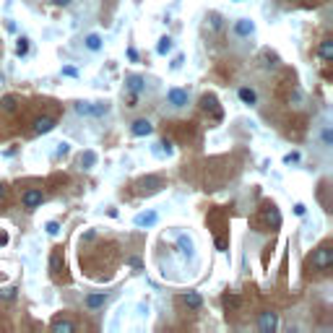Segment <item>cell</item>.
<instances>
[{
  "label": "cell",
  "instance_id": "obj_35",
  "mask_svg": "<svg viewBox=\"0 0 333 333\" xmlns=\"http://www.w3.org/2000/svg\"><path fill=\"white\" fill-rule=\"evenodd\" d=\"M5 195H8V190H5V185H0V201H5Z\"/></svg>",
  "mask_w": 333,
  "mask_h": 333
},
{
  "label": "cell",
  "instance_id": "obj_23",
  "mask_svg": "<svg viewBox=\"0 0 333 333\" xmlns=\"http://www.w3.org/2000/svg\"><path fill=\"white\" fill-rule=\"evenodd\" d=\"M76 112H78V114H94V105H89V102H78V105H76Z\"/></svg>",
  "mask_w": 333,
  "mask_h": 333
},
{
  "label": "cell",
  "instance_id": "obj_1",
  "mask_svg": "<svg viewBox=\"0 0 333 333\" xmlns=\"http://www.w3.org/2000/svg\"><path fill=\"white\" fill-rule=\"evenodd\" d=\"M331 266H333V250H331V245L318 247V250L313 252V268H318V271H328Z\"/></svg>",
  "mask_w": 333,
  "mask_h": 333
},
{
  "label": "cell",
  "instance_id": "obj_15",
  "mask_svg": "<svg viewBox=\"0 0 333 333\" xmlns=\"http://www.w3.org/2000/svg\"><path fill=\"white\" fill-rule=\"evenodd\" d=\"M237 94H239V99H242L245 105H255V102H258V94H255L252 89H247V86H242V89L237 91Z\"/></svg>",
  "mask_w": 333,
  "mask_h": 333
},
{
  "label": "cell",
  "instance_id": "obj_6",
  "mask_svg": "<svg viewBox=\"0 0 333 333\" xmlns=\"http://www.w3.org/2000/svg\"><path fill=\"white\" fill-rule=\"evenodd\" d=\"M234 34L237 37H250V34H255V24L250 18H239L234 24Z\"/></svg>",
  "mask_w": 333,
  "mask_h": 333
},
{
  "label": "cell",
  "instance_id": "obj_10",
  "mask_svg": "<svg viewBox=\"0 0 333 333\" xmlns=\"http://www.w3.org/2000/svg\"><path fill=\"white\" fill-rule=\"evenodd\" d=\"M182 305L190 307V310H198L203 305V300H201L198 292H185V294H182Z\"/></svg>",
  "mask_w": 333,
  "mask_h": 333
},
{
  "label": "cell",
  "instance_id": "obj_13",
  "mask_svg": "<svg viewBox=\"0 0 333 333\" xmlns=\"http://www.w3.org/2000/svg\"><path fill=\"white\" fill-rule=\"evenodd\" d=\"M266 219H268L271 226H281V214H279L276 206H266Z\"/></svg>",
  "mask_w": 333,
  "mask_h": 333
},
{
  "label": "cell",
  "instance_id": "obj_3",
  "mask_svg": "<svg viewBox=\"0 0 333 333\" xmlns=\"http://www.w3.org/2000/svg\"><path fill=\"white\" fill-rule=\"evenodd\" d=\"M258 326H260V331H263V333H273V331H276V326H279V318H276V313H271V310H266V313H260Z\"/></svg>",
  "mask_w": 333,
  "mask_h": 333
},
{
  "label": "cell",
  "instance_id": "obj_16",
  "mask_svg": "<svg viewBox=\"0 0 333 333\" xmlns=\"http://www.w3.org/2000/svg\"><path fill=\"white\" fill-rule=\"evenodd\" d=\"M203 110H206V112H209V110H211L216 120H219V117H222V110H219V107H216V99H214V97H203Z\"/></svg>",
  "mask_w": 333,
  "mask_h": 333
},
{
  "label": "cell",
  "instance_id": "obj_30",
  "mask_svg": "<svg viewBox=\"0 0 333 333\" xmlns=\"http://www.w3.org/2000/svg\"><path fill=\"white\" fill-rule=\"evenodd\" d=\"M63 76H71V78H73V76H78V71H76L73 65H65V68H63Z\"/></svg>",
  "mask_w": 333,
  "mask_h": 333
},
{
  "label": "cell",
  "instance_id": "obj_2",
  "mask_svg": "<svg viewBox=\"0 0 333 333\" xmlns=\"http://www.w3.org/2000/svg\"><path fill=\"white\" fill-rule=\"evenodd\" d=\"M21 201H24V209L34 211L37 206H42L44 195H42V190H34V188H29V190H24V195H21Z\"/></svg>",
  "mask_w": 333,
  "mask_h": 333
},
{
  "label": "cell",
  "instance_id": "obj_28",
  "mask_svg": "<svg viewBox=\"0 0 333 333\" xmlns=\"http://www.w3.org/2000/svg\"><path fill=\"white\" fill-rule=\"evenodd\" d=\"M323 143H326V146H331V143H333V133H331V128H326V130H323Z\"/></svg>",
  "mask_w": 333,
  "mask_h": 333
},
{
  "label": "cell",
  "instance_id": "obj_5",
  "mask_svg": "<svg viewBox=\"0 0 333 333\" xmlns=\"http://www.w3.org/2000/svg\"><path fill=\"white\" fill-rule=\"evenodd\" d=\"M151 130H154V125L148 122L146 117H138V120H135V122L130 125V133L135 135V138H141V135H148Z\"/></svg>",
  "mask_w": 333,
  "mask_h": 333
},
{
  "label": "cell",
  "instance_id": "obj_8",
  "mask_svg": "<svg viewBox=\"0 0 333 333\" xmlns=\"http://www.w3.org/2000/svg\"><path fill=\"white\" fill-rule=\"evenodd\" d=\"M107 300H110V297H107L105 292H102V294H89V297H86V307H89V310H99V307L107 305Z\"/></svg>",
  "mask_w": 333,
  "mask_h": 333
},
{
  "label": "cell",
  "instance_id": "obj_32",
  "mask_svg": "<svg viewBox=\"0 0 333 333\" xmlns=\"http://www.w3.org/2000/svg\"><path fill=\"white\" fill-rule=\"evenodd\" d=\"M224 305H226V307H237L239 300H237V297H224Z\"/></svg>",
  "mask_w": 333,
  "mask_h": 333
},
{
  "label": "cell",
  "instance_id": "obj_20",
  "mask_svg": "<svg viewBox=\"0 0 333 333\" xmlns=\"http://www.w3.org/2000/svg\"><path fill=\"white\" fill-rule=\"evenodd\" d=\"M159 185H162V180H159V177H148V180H143V182H141V188H143V190H148V193L159 190Z\"/></svg>",
  "mask_w": 333,
  "mask_h": 333
},
{
  "label": "cell",
  "instance_id": "obj_36",
  "mask_svg": "<svg viewBox=\"0 0 333 333\" xmlns=\"http://www.w3.org/2000/svg\"><path fill=\"white\" fill-rule=\"evenodd\" d=\"M55 5H71V0H52Z\"/></svg>",
  "mask_w": 333,
  "mask_h": 333
},
{
  "label": "cell",
  "instance_id": "obj_24",
  "mask_svg": "<svg viewBox=\"0 0 333 333\" xmlns=\"http://www.w3.org/2000/svg\"><path fill=\"white\" fill-rule=\"evenodd\" d=\"M81 164H84L86 169H89V167H94V164H97V154H94V151H86V154L81 156Z\"/></svg>",
  "mask_w": 333,
  "mask_h": 333
},
{
  "label": "cell",
  "instance_id": "obj_4",
  "mask_svg": "<svg viewBox=\"0 0 333 333\" xmlns=\"http://www.w3.org/2000/svg\"><path fill=\"white\" fill-rule=\"evenodd\" d=\"M167 102L172 107H185L188 105V91L185 89H169L167 91Z\"/></svg>",
  "mask_w": 333,
  "mask_h": 333
},
{
  "label": "cell",
  "instance_id": "obj_21",
  "mask_svg": "<svg viewBox=\"0 0 333 333\" xmlns=\"http://www.w3.org/2000/svg\"><path fill=\"white\" fill-rule=\"evenodd\" d=\"M26 52H29V39H26V37H18V39H16V55L24 57Z\"/></svg>",
  "mask_w": 333,
  "mask_h": 333
},
{
  "label": "cell",
  "instance_id": "obj_29",
  "mask_svg": "<svg viewBox=\"0 0 333 333\" xmlns=\"http://www.w3.org/2000/svg\"><path fill=\"white\" fill-rule=\"evenodd\" d=\"M68 151H71V146H68V143H57V156H65Z\"/></svg>",
  "mask_w": 333,
  "mask_h": 333
},
{
  "label": "cell",
  "instance_id": "obj_17",
  "mask_svg": "<svg viewBox=\"0 0 333 333\" xmlns=\"http://www.w3.org/2000/svg\"><path fill=\"white\" fill-rule=\"evenodd\" d=\"M16 105H18V99H16L13 94H5L3 99H0V107H3L5 112H13V110H16Z\"/></svg>",
  "mask_w": 333,
  "mask_h": 333
},
{
  "label": "cell",
  "instance_id": "obj_7",
  "mask_svg": "<svg viewBox=\"0 0 333 333\" xmlns=\"http://www.w3.org/2000/svg\"><path fill=\"white\" fill-rule=\"evenodd\" d=\"M156 222H159V214L156 211H146V214L135 216V226H154Z\"/></svg>",
  "mask_w": 333,
  "mask_h": 333
},
{
  "label": "cell",
  "instance_id": "obj_18",
  "mask_svg": "<svg viewBox=\"0 0 333 333\" xmlns=\"http://www.w3.org/2000/svg\"><path fill=\"white\" fill-rule=\"evenodd\" d=\"M172 47H175L172 39L169 37H162V39H159V44H156V55H167V52H172Z\"/></svg>",
  "mask_w": 333,
  "mask_h": 333
},
{
  "label": "cell",
  "instance_id": "obj_9",
  "mask_svg": "<svg viewBox=\"0 0 333 333\" xmlns=\"http://www.w3.org/2000/svg\"><path fill=\"white\" fill-rule=\"evenodd\" d=\"M55 128V120L52 117H37V120H34V133H50Z\"/></svg>",
  "mask_w": 333,
  "mask_h": 333
},
{
  "label": "cell",
  "instance_id": "obj_22",
  "mask_svg": "<svg viewBox=\"0 0 333 333\" xmlns=\"http://www.w3.org/2000/svg\"><path fill=\"white\" fill-rule=\"evenodd\" d=\"M60 266H63V255H60V252H52V258H50V271H52V273H60Z\"/></svg>",
  "mask_w": 333,
  "mask_h": 333
},
{
  "label": "cell",
  "instance_id": "obj_34",
  "mask_svg": "<svg viewBox=\"0 0 333 333\" xmlns=\"http://www.w3.org/2000/svg\"><path fill=\"white\" fill-rule=\"evenodd\" d=\"M128 57H130V60H138V52H135V47H128Z\"/></svg>",
  "mask_w": 333,
  "mask_h": 333
},
{
  "label": "cell",
  "instance_id": "obj_25",
  "mask_svg": "<svg viewBox=\"0 0 333 333\" xmlns=\"http://www.w3.org/2000/svg\"><path fill=\"white\" fill-rule=\"evenodd\" d=\"M180 250L185 252V255H193V242L188 237H180Z\"/></svg>",
  "mask_w": 333,
  "mask_h": 333
},
{
  "label": "cell",
  "instance_id": "obj_27",
  "mask_svg": "<svg viewBox=\"0 0 333 333\" xmlns=\"http://www.w3.org/2000/svg\"><path fill=\"white\" fill-rule=\"evenodd\" d=\"M284 162H286V164H297V162H300V154H297V151L286 154V156H284Z\"/></svg>",
  "mask_w": 333,
  "mask_h": 333
},
{
  "label": "cell",
  "instance_id": "obj_14",
  "mask_svg": "<svg viewBox=\"0 0 333 333\" xmlns=\"http://www.w3.org/2000/svg\"><path fill=\"white\" fill-rule=\"evenodd\" d=\"M52 331L55 333H73L76 331V323H71V320H55Z\"/></svg>",
  "mask_w": 333,
  "mask_h": 333
},
{
  "label": "cell",
  "instance_id": "obj_12",
  "mask_svg": "<svg viewBox=\"0 0 333 333\" xmlns=\"http://www.w3.org/2000/svg\"><path fill=\"white\" fill-rule=\"evenodd\" d=\"M320 57H323V60L326 63H331L333 60V39H323V42H320Z\"/></svg>",
  "mask_w": 333,
  "mask_h": 333
},
{
  "label": "cell",
  "instance_id": "obj_26",
  "mask_svg": "<svg viewBox=\"0 0 333 333\" xmlns=\"http://www.w3.org/2000/svg\"><path fill=\"white\" fill-rule=\"evenodd\" d=\"M44 229H47V234H57V232H60V224H57V222H47V226H44Z\"/></svg>",
  "mask_w": 333,
  "mask_h": 333
},
{
  "label": "cell",
  "instance_id": "obj_19",
  "mask_svg": "<svg viewBox=\"0 0 333 333\" xmlns=\"http://www.w3.org/2000/svg\"><path fill=\"white\" fill-rule=\"evenodd\" d=\"M86 47H89L91 52H97V50L102 47V37H99V34H89V37H86Z\"/></svg>",
  "mask_w": 333,
  "mask_h": 333
},
{
  "label": "cell",
  "instance_id": "obj_11",
  "mask_svg": "<svg viewBox=\"0 0 333 333\" xmlns=\"http://www.w3.org/2000/svg\"><path fill=\"white\" fill-rule=\"evenodd\" d=\"M125 86L133 91V97H138L143 91V78L141 76H128V78H125Z\"/></svg>",
  "mask_w": 333,
  "mask_h": 333
},
{
  "label": "cell",
  "instance_id": "obj_33",
  "mask_svg": "<svg viewBox=\"0 0 333 333\" xmlns=\"http://www.w3.org/2000/svg\"><path fill=\"white\" fill-rule=\"evenodd\" d=\"M305 211H307V209H305L302 203H297V206H294V214H297V216H305Z\"/></svg>",
  "mask_w": 333,
  "mask_h": 333
},
{
  "label": "cell",
  "instance_id": "obj_31",
  "mask_svg": "<svg viewBox=\"0 0 333 333\" xmlns=\"http://www.w3.org/2000/svg\"><path fill=\"white\" fill-rule=\"evenodd\" d=\"M216 250H219V252H226V239L216 237Z\"/></svg>",
  "mask_w": 333,
  "mask_h": 333
}]
</instances>
